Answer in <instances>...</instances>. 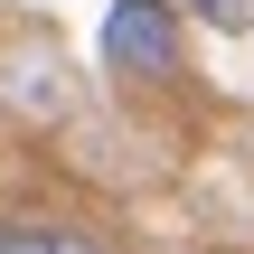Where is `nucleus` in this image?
I'll use <instances>...</instances> for the list:
<instances>
[{
  "instance_id": "f257e3e1",
  "label": "nucleus",
  "mask_w": 254,
  "mask_h": 254,
  "mask_svg": "<svg viewBox=\"0 0 254 254\" xmlns=\"http://www.w3.org/2000/svg\"><path fill=\"white\" fill-rule=\"evenodd\" d=\"M94 47L123 85H170L179 75V0H113Z\"/></svg>"
},
{
  "instance_id": "f03ea898",
  "label": "nucleus",
  "mask_w": 254,
  "mask_h": 254,
  "mask_svg": "<svg viewBox=\"0 0 254 254\" xmlns=\"http://www.w3.org/2000/svg\"><path fill=\"white\" fill-rule=\"evenodd\" d=\"M179 19H198V28H217V38H245L254 0H179Z\"/></svg>"
},
{
  "instance_id": "7ed1b4c3",
  "label": "nucleus",
  "mask_w": 254,
  "mask_h": 254,
  "mask_svg": "<svg viewBox=\"0 0 254 254\" xmlns=\"http://www.w3.org/2000/svg\"><path fill=\"white\" fill-rule=\"evenodd\" d=\"M0 254H57V226H0Z\"/></svg>"
},
{
  "instance_id": "20e7f679",
  "label": "nucleus",
  "mask_w": 254,
  "mask_h": 254,
  "mask_svg": "<svg viewBox=\"0 0 254 254\" xmlns=\"http://www.w3.org/2000/svg\"><path fill=\"white\" fill-rule=\"evenodd\" d=\"M57 254H104V245H94L85 226H57Z\"/></svg>"
}]
</instances>
